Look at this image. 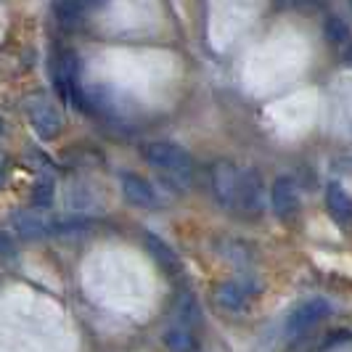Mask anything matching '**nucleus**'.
Listing matches in <instances>:
<instances>
[{"label":"nucleus","instance_id":"19","mask_svg":"<svg viewBox=\"0 0 352 352\" xmlns=\"http://www.w3.org/2000/svg\"><path fill=\"white\" fill-rule=\"evenodd\" d=\"M6 133V122H3V117H0V135Z\"/></svg>","mask_w":352,"mask_h":352},{"label":"nucleus","instance_id":"18","mask_svg":"<svg viewBox=\"0 0 352 352\" xmlns=\"http://www.w3.org/2000/svg\"><path fill=\"white\" fill-rule=\"evenodd\" d=\"M344 56H347V61H350V64H352V43H350V45H347V51H344Z\"/></svg>","mask_w":352,"mask_h":352},{"label":"nucleus","instance_id":"8","mask_svg":"<svg viewBox=\"0 0 352 352\" xmlns=\"http://www.w3.org/2000/svg\"><path fill=\"white\" fill-rule=\"evenodd\" d=\"M122 196L133 207H143V210H154L159 204L154 186L146 177L135 175V173H124L122 175Z\"/></svg>","mask_w":352,"mask_h":352},{"label":"nucleus","instance_id":"2","mask_svg":"<svg viewBox=\"0 0 352 352\" xmlns=\"http://www.w3.org/2000/svg\"><path fill=\"white\" fill-rule=\"evenodd\" d=\"M263 292L260 283L252 281H223L212 289V300L220 310L228 313H244L249 310V305L254 302V297Z\"/></svg>","mask_w":352,"mask_h":352},{"label":"nucleus","instance_id":"3","mask_svg":"<svg viewBox=\"0 0 352 352\" xmlns=\"http://www.w3.org/2000/svg\"><path fill=\"white\" fill-rule=\"evenodd\" d=\"M331 316V302L323 300V297H313V300H305L300 302L289 318H286V336H300L305 331H310L313 326H318L320 320Z\"/></svg>","mask_w":352,"mask_h":352},{"label":"nucleus","instance_id":"9","mask_svg":"<svg viewBox=\"0 0 352 352\" xmlns=\"http://www.w3.org/2000/svg\"><path fill=\"white\" fill-rule=\"evenodd\" d=\"M14 230H16L19 239L37 241V239L53 236V220H48L43 212L37 210L19 212V214H14Z\"/></svg>","mask_w":352,"mask_h":352},{"label":"nucleus","instance_id":"1","mask_svg":"<svg viewBox=\"0 0 352 352\" xmlns=\"http://www.w3.org/2000/svg\"><path fill=\"white\" fill-rule=\"evenodd\" d=\"M141 154L151 167L162 170L164 175H170V180H175V183H188L191 175H194V159H191V154L186 148L175 146V143H146L141 148Z\"/></svg>","mask_w":352,"mask_h":352},{"label":"nucleus","instance_id":"4","mask_svg":"<svg viewBox=\"0 0 352 352\" xmlns=\"http://www.w3.org/2000/svg\"><path fill=\"white\" fill-rule=\"evenodd\" d=\"M239 175L241 170L228 162V159H220L212 164L210 173V186H212V196L220 207L226 210H233L236 207V191H239Z\"/></svg>","mask_w":352,"mask_h":352},{"label":"nucleus","instance_id":"5","mask_svg":"<svg viewBox=\"0 0 352 352\" xmlns=\"http://www.w3.org/2000/svg\"><path fill=\"white\" fill-rule=\"evenodd\" d=\"M263 199H265V186H263V175L249 167V170H241L239 175V191H236V207L241 214L247 217H257L263 212Z\"/></svg>","mask_w":352,"mask_h":352},{"label":"nucleus","instance_id":"7","mask_svg":"<svg viewBox=\"0 0 352 352\" xmlns=\"http://www.w3.org/2000/svg\"><path fill=\"white\" fill-rule=\"evenodd\" d=\"M27 114H30V122L35 127V133L43 141H51L61 133V114L58 109L48 101V98H35L27 106Z\"/></svg>","mask_w":352,"mask_h":352},{"label":"nucleus","instance_id":"16","mask_svg":"<svg viewBox=\"0 0 352 352\" xmlns=\"http://www.w3.org/2000/svg\"><path fill=\"white\" fill-rule=\"evenodd\" d=\"M323 32H326V37H329L331 43H336V45H347V40H350V27H347V21H342L339 16L326 19Z\"/></svg>","mask_w":352,"mask_h":352},{"label":"nucleus","instance_id":"6","mask_svg":"<svg viewBox=\"0 0 352 352\" xmlns=\"http://www.w3.org/2000/svg\"><path fill=\"white\" fill-rule=\"evenodd\" d=\"M270 207H273L278 220H292V217L300 212V188H297L294 177L281 175L273 180V188H270Z\"/></svg>","mask_w":352,"mask_h":352},{"label":"nucleus","instance_id":"10","mask_svg":"<svg viewBox=\"0 0 352 352\" xmlns=\"http://www.w3.org/2000/svg\"><path fill=\"white\" fill-rule=\"evenodd\" d=\"M326 207L339 226H352V199L339 183L326 186Z\"/></svg>","mask_w":352,"mask_h":352},{"label":"nucleus","instance_id":"11","mask_svg":"<svg viewBox=\"0 0 352 352\" xmlns=\"http://www.w3.org/2000/svg\"><path fill=\"white\" fill-rule=\"evenodd\" d=\"M146 249L151 252V257L159 263V267L162 270H167V273H180V257H177L173 249L167 247L159 236H154V233H146Z\"/></svg>","mask_w":352,"mask_h":352},{"label":"nucleus","instance_id":"17","mask_svg":"<svg viewBox=\"0 0 352 352\" xmlns=\"http://www.w3.org/2000/svg\"><path fill=\"white\" fill-rule=\"evenodd\" d=\"M8 257H14V241L8 233L0 230V260H8Z\"/></svg>","mask_w":352,"mask_h":352},{"label":"nucleus","instance_id":"12","mask_svg":"<svg viewBox=\"0 0 352 352\" xmlns=\"http://www.w3.org/2000/svg\"><path fill=\"white\" fill-rule=\"evenodd\" d=\"M164 347L170 352H196V336L191 334L188 326H173L164 334Z\"/></svg>","mask_w":352,"mask_h":352},{"label":"nucleus","instance_id":"15","mask_svg":"<svg viewBox=\"0 0 352 352\" xmlns=\"http://www.w3.org/2000/svg\"><path fill=\"white\" fill-rule=\"evenodd\" d=\"M53 196H56V183H53L51 177H40L35 186H32V207L35 210H45V207H51L53 204Z\"/></svg>","mask_w":352,"mask_h":352},{"label":"nucleus","instance_id":"13","mask_svg":"<svg viewBox=\"0 0 352 352\" xmlns=\"http://www.w3.org/2000/svg\"><path fill=\"white\" fill-rule=\"evenodd\" d=\"M53 14H56V19H58V24H61V27H77V24H80V19L85 16L88 11L82 8V3H80V0H56Z\"/></svg>","mask_w":352,"mask_h":352},{"label":"nucleus","instance_id":"14","mask_svg":"<svg viewBox=\"0 0 352 352\" xmlns=\"http://www.w3.org/2000/svg\"><path fill=\"white\" fill-rule=\"evenodd\" d=\"M175 313H177V320H180V326H194L201 320V310H199V302L191 292H183L180 297H177V305H175Z\"/></svg>","mask_w":352,"mask_h":352}]
</instances>
